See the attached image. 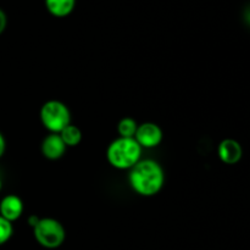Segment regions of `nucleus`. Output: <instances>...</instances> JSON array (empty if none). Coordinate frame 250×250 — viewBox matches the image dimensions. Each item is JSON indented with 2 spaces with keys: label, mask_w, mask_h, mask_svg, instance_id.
<instances>
[{
  "label": "nucleus",
  "mask_w": 250,
  "mask_h": 250,
  "mask_svg": "<svg viewBox=\"0 0 250 250\" xmlns=\"http://www.w3.org/2000/svg\"><path fill=\"white\" fill-rule=\"evenodd\" d=\"M129 186L142 197L156 195L164 187L165 172L159 163L154 160H141L131 168L128 176Z\"/></svg>",
  "instance_id": "1"
},
{
  "label": "nucleus",
  "mask_w": 250,
  "mask_h": 250,
  "mask_svg": "<svg viewBox=\"0 0 250 250\" xmlns=\"http://www.w3.org/2000/svg\"><path fill=\"white\" fill-rule=\"evenodd\" d=\"M142 150L143 149L134 138L119 137L107 146V163L117 170H131L141 161Z\"/></svg>",
  "instance_id": "2"
},
{
  "label": "nucleus",
  "mask_w": 250,
  "mask_h": 250,
  "mask_svg": "<svg viewBox=\"0 0 250 250\" xmlns=\"http://www.w3.org/2000/svg\"><path fill=\"white\" fill-rule=\"evenodd\" d=\"M41 121L50 133L59 134L71 125V112L67 105L59 100H48L41 109Z\"/></svg>",
  "instance_id": "3"
},
{
  "label": "nucleus",
  "mask_w": 250,
  "mask_h": 250,
  "mask_svg": "<svg viewBox=\"0 0 250 250\" xmlns=\"http://www.w3.org/2000/svg\"><path fill=\"white\" fill-rule=\"evenodd\" d=\"M33 236L39 246L46 249H56L66 239V231L62 224L58 220L46 217L39 219L36 226L33 227Z\"/></svg>",
  "instance_id": "4"
},
{
  "label": "nucleus",
  "mask_w": 250,
  "mask_h": 250,
  "mask_svg": "<svg viewBox=\"0 0 250 250\" xmlns=\"http://www.w3.org/2000/svg\"><path fill=\"white\" fill-rule=\"evenodd\" d=\"M134 139L142 146V149H153L160 146L163 142V129L154 122H144V124L138 125Z\"/></svg>",
  "instance_id": "5"
},
{
  "label": "nucleus",
  "mask_w": 250,
  "mask_h": 250,
  "mask_svg": "<svg viewBox=\"0 0 250 250\" xmlns=\"http://www.w3.org/2000/svg\"><path fill=\"white\" fill-rule=\"evenodd\" d=\"M219 159L226 165H236L243 156V148L236 139H224L217 146Z\"/></svg>",
  "instance_id": "6"
},
{
  "label": "nucleus",
  "mask_w": 250,
  "mask_h": 250,
  "mask_svg": "<svg viewBox=\"0 0 250 250\" xmlns=\"http://www.w3.org/2000/svg\"><path fill=\"white\" fill-rule=\"evenodd\" d=\"M23 214V203L21 198L15 194H9L4 197L0 202V216L12 224L19 220Z\"/></svg>",
  "instance_id": "7"
},
{
  "label": "nucleus",
  "mask_w": 250,
  "mask_h": 250,
  "mask_svg": "<svg viewBox=\"0 0 250 250\" xmlns=\"http://www.w3.org/2000/svg\"><path fill=\"white\" fill-rule=\"evenodd\" d=\"M66 148L67 146L62 142L60 134L50 133L44 138L43 143H42V154L44 158L49 159V160H58V159L62 158Z\"/></svg>",
  "instance_id": "8"
},
{
  "label": "nucleus",
  "mask_w": 250,
  "mask_h": 250,
  "mask_svg": "<svg viewBox=\"0 0 250 250\" xmlns=\"http://www.w3.org/2000/svg\"><path fill=\"white\" fill-rule=\"evenodd\" d=\"M49 14L58 19L68 16L75 10L76 0H44Z\"/></svg>",
  "instance_id": "9"
},
{
  "label": "nucleus",
  "mask_w": 250,
  "mask_h": 250,
  "mask_svg": "<svg viewBox=\"0 0 250 250\" xmlns=\"http://www.w3.org/2000/svg\"><path fill=\"white\" fill-rule=\"evenodd\" d=\"M60 137L62 139V142L65 143V146L73 148V146H77L78 144L82 142V132L75 125H68L66 128H63L60 132Z\"/></svg>",
  "instance_id": "10"
},
{
  "label": "nucleus",
  "mask_w": 250,
  "mask_h": 250,
  "mask_svg": "<svg viewBox=\"0 0 250 250\" xmlns=\"http://www.w3.org/2000/svg\"><path fill=\"white\" fill-rule=\"evenodd\" d=\"M137 128H138V124L132 117H124L120 120L117 125V132L121 138H134Z\"/></svg>",
  "instance_id": "11"
},
{
  "label": "nucleus",
  "mask_w": 250,
  "mask_h": 250,
  "mask_svg": "<svg viewBox=\"0 0 250 250\" xmlns=\"http://www.w3.org/2000/svg\"><path fill=\"white\" fill-rule=\"evenodd\" d=\"M12 233H14V227H12L11 222L0 216V246L9 242L12 237Z\"/></svg>",
  "instance_id": "12"
},
{
  "label": "nucleus",
  "mask_w": 250,
  "mask_h": 250,
  "mask_svg": "<svg viewBox=\"0 0 250 250\" xmlns=\"http://www.w3.org/2000/svg\"><path fill=\"white\" fill-rule=\"evenodd\" d=\"M7 26V17H6V14H5L4 11H2L1 9H0V34L2 33V32L5 31V28H6Z\"/></svg>",
  "instance_id": "13"
},
{
  "label": "nucleus",
  "mask_w": 250,
  "mask_h": 250,
  "mask_svg": "<svg viewBox=\"0 0 250 250\" xmlns=\"http://www.w3.org/2000/svg\"><path fill=\"white\" fill-rule=\"evenodd\" d=\"M5 148H6V143H5V138L1 133H0V158L4 155Z\"/></svg>",
  "instance_id": "14"
},
{
  "label": "nucleus",
  "mask_w": 250,
  "mask_h": 250,
  "mask_svg": "<svg viewBox=\"0 0 250 250\" xmlns=\"http://www.w3.org/2000/svg\"><path fill=\"white\" fill-rule=\"evenodd\" d=\"M244 19H246L247 23L250 26V5L246 9V12H244Z\"/></svg>",
  "instance_id": "15"
},
{
  "label": "nucleus",
  "mask_w": 250,
  "mask_h": 250,
  "mask_svg": "<svg viewBox=\"0 0 250 250\" xmlns=\"http://www.w3.org/2000/svg\"><path fill=\"white\" fill-rule=\"evenodd\" d=\"M1 187H2V183H1V180H0V190H1Z\"/></svg>",
  "instance_id": "16"
}]
</instances>
